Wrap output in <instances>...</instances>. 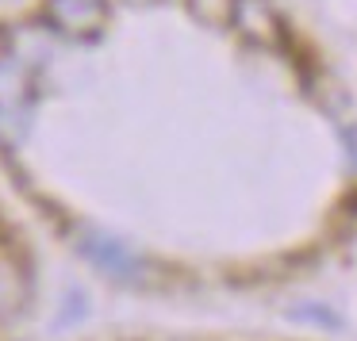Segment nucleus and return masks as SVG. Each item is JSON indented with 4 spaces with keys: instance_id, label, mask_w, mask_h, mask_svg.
Returning <instances> with one entry per match:
<instances>
[{
    "instance_id": "obj_5",
    "label": "nucleus",
    "mask_w": 357,
    "mask_h": 341,
    "mask_svg": "<svg viewBox=\"0 0 357 341\" xmlns=\"http://www.w3.org/2000/svg\"><path fill=\"white\" fill-rule=\"evenodd\" d=\"M24 272H20V264L12 261L8 253H0V315H8V310H16L20 303H24Z\"/></svg>"
},
{
    "instance_id": "obj_3",
    "label": "nucleus",
    "mask_w": 357,
    "mask_h": 341,
    "mask_svg": "<svg viewBox=\"0 0 357 341\" xmlns=\"http://www.w3.org/2000/svg\"><path fill=\"white\" fill-rule=\"evenodd\" d=\"M77 249L104 272V276L123 280V284H139V280H142V261H139V257H135L119 238H108V234L89 230V234H81Z\"/></svg>"
},
{
    "instance_id": "obj_2",
    "label": "nucleus",
    "mask_w": 357,
    "mask_h": 341,
    "mask_svg": "<svg viewBox=\"0 0 357 341\" xmlns=\"http://www.w3.org/2000/svg\"><path fill=\"white\" fill-rule=\"evenodd\" d=\"M47 19L70 39H93L108 24V0H47Z\"/></svg>"
},
{
    "instance_id": "obj_6",
    "label": "nucleus",
    "mask_w": 357,
    "mask_h": 341,
    "mask_svg": "<svg viewBox=\"0 0 357 341\" xmlns=\"http://www.w3.org/2000/svg\"><path fill=\"white\" fill-rule=\"evenodd\" d=\"M188 12L208 27H223V24H231L234 0H188Z\"/></svg>"
},
{
    "instance_id": "obj_1",
    "label": "nucleus",
    "mask_w": 357,
    "mask_h": 341,
    "mask_svg": "<svg viewBox=\"0 0 357 341\" xmlns=\"http://www.w3.org/2000/svg\"><path fill=\"white\" fill-rule=\"evenodd\" d=\"M231 24L238 27V35L246 42L261 50H280L284 47V19L280 12L273 8V0H234V12H231Z\"/></svg>"
},
{
    "instance_id": "obj_4",
    "label": "nucleus",
    "mask_w": 357,
    "mask_h": 341,
    "mask_svg": "<svg viewBox=\"0 0 357 341\" xmlns=\"http://www.w3.org/2000/svg\"><path fill=\"white\" fill-rule=\"evenodd\" d=\"M27 73L20 62H12V58H0V116H27Z\"/></svg>"
}]
</instances>
